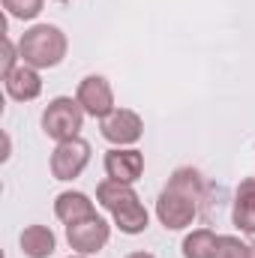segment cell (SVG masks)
I'll list each match as a JSON object with an SVG mask.
<instances>
[{"instance_id":"cell-13","label":"cell","mask_w":255,"mask_h":258,"mask_svg":"<svg viewBox=\"0 0 255 258\" xmlns=\"http://www.w3.org/2000/svg\"><path fill=\"white\" fill-rule=\"evenodd\" d=\"M21 243V252L27 258H48L57 249V237L48 225H27L18 237Z\"/></svg>"},{"instance_id":"cell-11","label":"cell","mask_w":255,"mask_h":258,"mask_svg":"<svg viewBox=\"0 0 255 258\" xmlns=\"http://www.w3.org/2000/svg\"><path fill=\"white\" fill-rule=\"evenodd\" d=\"M54 216H57L63 225H75V222H84V219L96 216V204H93L84 192L66 189V192H60L54 198Z\"/></svg>"},{"instance_id":"cell-16","label":"cell","mask_w":255,"mask_h":258,"mask_svg":"<svg viewBox=\"0 0 255 258\" xmlns=\"http://www.w3.org/2000/svg\"><path fill=\"white\" fill-rule=\"evenodd\" d=\"M45 0H3V9L9 18H21V21H33L42 12Z\"/></svg>"},{"instance_id":"cell-15","label":"cell","mask_w":255,"mask_h":258,"mask_svg":"<svg viewBox=\"0 0 255 258\" xmlns=\"http://www.w3.org/2000/svg\"><path fill=\"white\" fill-rule=\"evenodd\" d=\"M252 252H255V246H249L246 240H240L234 234H219L213 258H252Z\"/></svg>"},{"instance_id":"cell-2","label":"cell","mask_w":255,"mask_h":258,"mask_svg":"<svg viewBox=\"0 0 255 258\" xmlns=\"http://www.w3.org/2000/svg\"><path fill=\"white\" fill-rule=\"evenodd\" d=\"M96 201L111 213L114 225H117L123 234H141V231H147L150 213H147V207L141 204L138 192L132 189V183H120V180L105 177V180L96 186Z\"/></svg>"},{"instance_id":"cell-3","label":"cell","mask_w":255,"mask_h":258,"mask_svg":"<svg viewBox=\"0 0 255 258\" xmlns=\"http://www.w3.org/2000/svg\"><path fill=\"white\" fill-rule=\"evenodd\" d=\"M66 33L54 24H33L30 30L21 33L18 39V51H21V63L33 66V69H51L66 57Z\"/></svg>"},{"instance_id":"cell-8","label":"cell","mask_w":255,"mask_h":258,"mask_svg":"<svg viewBox=\"0 0 255 258\" xmlns=\"http://www.w3.org/2000/svg\"><path fill=\"white\" fill-rule=\"evenodd\" d=\"M102 138L114 147H129L144 135V120L132 108H114L108 117H102Z\"/></svg>"},{"instance_id":"cell-7","label":"cell","mask_w":255,"mask_h":258,"mask_svg":"<svg viewBox=\"0 0 255 258\" xmlns=\"http://www.w3.org/2000/svg\"><path fill=\"white\" fill-rule=\"evenodd\" d=\"M111 237V225L96 213L84 222H75V225H66V240L69 246L78 252V255H96Z\"/></svg>"},{"instance_id":"cell-1","label":"cell","mask_w":255,"mask_h":258,"mask_svg":"<svg viewBox=\"0 0 255 258\" xmlns=\"http://www.w3.org/2000/svg\"><path fill=\"white\" fill-rule=\"evenodd\" d=\"M201 201V177L192 168H177L168 186L156 198V219L168 231H183L198 216Z\"/></svg>"},{"instance_id":"cell-12","label":"cell","mask_w":255,"mask_h":258,"mask_svg":"<svg viewBox=\"0 0 255 258\" xmlns=\"http://www.w3.org/2000/svg\"><path fill=\"white\" fill-rule=\"evenodd\" d=\"M231 222L243 234H255V177L240 180L234 192V207H231Z\"/></svg>"},{"instance_id":"cell-6","label":"cell","mask_w":255,"mask_h":258,"mask_svg":"<svg viewBox=\"0 0 255 258\" xmlns=\"http://www.w3.org/2000/svg\"><path fill=\"white\" fill-rule=\"evenodd\" d=\"M75 99H78V105L84 108V114H90V117H108L117 105H114V90H111V84H108V78H102V75H87V78H81L78 81V90H75Z\"/></svg>"},{"instance_id":"cell-14","label":"cell","mask_w":255,"mask_h":258,"mask_svg":"<svg viewBox=\"0 0 255 258\" xmlns=\"http://www.w3.org/2000/svg\"><path fill=\"white\" fill-rule=\"evenodd\" d=\"M216 237L210 228H195L183 237V258H213L216 249Z\"/></svg>"},{"instance_id":"cell-18","label":"cell","mask_w":255,"mask_h":258,"mask_svg":"<svg viewBox=\"0 0 255 258\" xmlns=\"http://www.w3.org/2000/svg\"><path fill=\"white\" fill-rule=\"evenodd\" d=\"M126 258H156V255H150V252H129Z\"/></svg>"},{"instance_id":"cell-9","label":"cell","mask_w":255,"mask_h":258,"mask_svg":"<svg viewBox=\"0 0 255 258\" xmlns=\"http://www.w3.org/2000/svg\"><path fill=\"white\" fill-rule=\"evenodd\" d=\"M105 174L120 183H135L144 174V153L135 147H114L105 153Z\"/></svg>"},{"instance_id":"cell-20","label":"cell","mask_w":255,"mask_h":258,"mask_svg":"<svg viewBox=\"0 0 255 258\" xmlns=\"http://www.w3.org/2000/svg\"><path fill=\"white\" fill-rule=\"evenodd\" d=\"M57 3H66V0H57Z\"/></svg>"},{"instance_id":"cell-19","label":"cell","mask_w":255,"mask_h":258,"mask_svg":"<svg viewBox=\"0 0 255 258\" xmlns=\"http://www.w3.org/2000/svg\"><path fill=\"white\" fill-rule=\"evenodd\" d=\"M69 258H87V255H69Z\"/></svg>"},{"instance_id":"cell-17","label":"cell","mask_w":255,"mask_h":258,"mask_svg":"<svg viewBox=\"0 0 255 258\" xmlns=\"http://www.w3.org/2000/svg\"><path fill=\"white\" fill-rule=\"evenodd\" d=\"M18 60H21V51H18V45L9 39V36H3V78L12 72V69H18Z\"/></svg>"},{"instance_id":"cell-5","label":"cell","mask_w":255,"mask_h":258,"mask_svg":"<svg viewBox=\"0 0 255 258\" xmlns=\"http://www.w3.org/2000/svg\"><path fill=\"white\" fill-rule=\"evenodd\" d=\"M90 162V144L78 135L69 141H57L54 153H51V177L54 180H75Z\"/></svg>"},{"instance_id":"cell-10","label":"cell","mask_w":255,"mask_h":258,"mask_svg":"<svg viewBox=\"0 0 255 258\" xmlns=\"http://www.w3.org/2000/svg\"><path fill=\"white\" fill-rule=\"evenodd\" d=\"M3 87H6L9 99H15V102H33V99L42 93V78H39V69L21 63L18 69H12V72L3 78Z\"/></svg>"},{"instance_id":"cell-4","label":"cell","mask_w":255,"mask_h":258,"mask_svg":"<svg viewBox=\"0 0 255 258\" xmlns=\"http://www.w3.org/2000/svg\"><path fill=\"white\" fill-rule=\"evenodd\" d=\"M84 126V108L78 105V99L72 96H57L45 105L42 111V132L54 141H69L78 138V132Z\"/></svg>"}]
</instances>
